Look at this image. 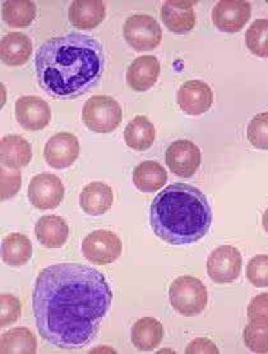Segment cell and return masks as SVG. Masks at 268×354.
<instances>
[{
	"label": "cell",
	"mask_w": 268,
	"mask_h": 354,
	"mask_svg": "<svg viewBox=\"0 0 268 354\" xmlns=\"http://www.w3.org/2000/svg\"><path fill=\"white\" fill-rule=\"evenodd\" d=\"M111 301V289L100 271L72 262L52 265L35 283L36 326L51 346L81 349L95 340Z\"/></svg>",
	"instance_id": "cell-1"
},
{
	"label": "cell",
	"mask_w": 268,
	"mask_h": 354,
	"mask_svg": "<svg viewBox=\"0 0 268 354\" xmlns=\"http://www.w3.org/2000/svg\"><path fill=\"white\" fill-rule=\"evenodd\" d=\"M105 68L100 41L93 36L67 34L44 42L35 55L42 90L54 99L70 100L90 93Z\"/></svg>",
	"instance_id": "cell-2"
},
{
	"label": "cell",
	"mask_w": 268,
	"mask_h": 354,
	"mask_svg": "<svg viewBox=\"0 0 268 354\" xmlns=\"http://www.w3.org/2000/svg\"><path fill=\"white\" fill-rule=\"evenodd\" d=\"M150 224L153 233L169 245H193L209 233L212 210L201 189L173 183L152 201Z\"/></svg>",
	"instance_id": "cell-3"
},
{
	"label": "cell",
	"mask_w": 268,
	"mask_h": 354,
	"mask_svg": "<svg viewBox=\"0 0 268 354\" xmlns=\"http://www.w3.org/2000/svg\"><path fill=\"white\" fill-rule=\"evenodd\" d=\"M169 298L176 313L186 317L203 313L209 304L207 288L200 279L189 275L179 277L171 283Z\"/></svg>",
	"instance_id": "cell-4"
},
{
	"label": "cell",
	"mask_w": 268,
	"mask_h": 354,
	"mask_svg": "<svg viewBox=\"0 0 268 354\" xmlns=\"http://www.w3.org/2000/svg\"><path fill=\"white\" fill-rule=\"evenodd\" d=\"M82 120L84 126L96 133H110L122 123V108L110 96H93L84 104Z\"/></svg>",
	"instance_id": "cell-5"
},
{
	"label": "cell",
	"mask_w": 268,
	"mask_h": 354,
	"mask_svg": "<svg viewBox=\"0 0 268 354\" xmlns=\"http://www.w3.org/2000/svg\"><path fill=\"white\" fill-rule=\"evenodd\" d=\"M126 41L137 51L156 49L162 40V31L157 21L147 15H133L123 27Z\"/></svg>",
	"instance_id": "cell-6"
},
{
	"label": "cell",
	"mask_w": 268,
	"mask_h": 354,
	"mask_svg": "<svg viewBox=\"0 0 268 354\" xmlns=\"http://www.w3.org/2000/svg\"><path fill=\"white\" fill-rule=\"evenodd\" d=\"M84 259L91 263L104 266L117 260L122 254V241L109 230H95L82 242Z\"/></svg>",
	"instance_id": "cell-7"
},
{
	"label": "cell",
	"mask_w": 268,
	"mask_h": 354,
	"mask_svg": "<svg viewBox=\"0 0 268 354\" xmlns=\"http://www.w3.org/2000/svg\"><path fill=\"white\" fill-rule=\"evenodd\" d=\"M243 266L242 253L233 245L213 250L207 260V274L218 284L233 283L240 277Z\"/></svg>",
	"instance_id": "cell-8"
},
{
	"label": "cell",
	"mask_w": 268,
	"mask_h": 354,
	"mask_svg": "<svg viewBox=\"0 0 268 354\" xmlns=\"http://www.w3.org/2000/svg\"><path fill=\"white\" fill-rule=\"evenodd\" d=\"M64 198V186L60 178L51 173L35 176L28 185V200L37 210H52Z\"/></svg>",
	"instance_id": "cell-9"
},
{
	"label": "cell",
	"mask_w": 268,
	"mask_h": 354,
	"mask_svg": "<svg viewBox=\"0 0 268 354\" xmlns=\"http://www.w3.org/2000/svg\"><path fill=\"white\" fill-rule=\"evenodd\" d=\"M201 150L192 141L179 140L170 145L165 153L168 168L180 178H191L201 165Z\"/></svg>",
	"instance_id": "cell-10"
},
{
	"label": "cell",
	"mask_w": 268,
	"mask_h": 354,
	"mask_svg": "<svg viewBox=\"0 0 268 354\" xmlns=\"http://www.w3.org/2000/svg\"><path fill=\"white\" fill-rule=\"evenodd\" d=\"M251 13V4L248 1L221 0L213 7L212 21L220 31L235 34L248 24Z\"/></svg>",
	"instance_id": "cell-11"
},
{
	"label": "cell",
	"mask_w": 268,
	"mask_h": 354,
	"mask_svg": "<svg viewBox=\"0 0 268 354\" xmlns=\"http://www.w3.org/2000/svg\"><path fill=\"white\" fill-rule=\"evenodd\" d=\"M79 155V142L76 136L60 132L49 138L44 147V158L54 169L69 168Z\"/></svg>",
	"instance_id": "cell-12"
},
{
	"label": "cell",
	"mask_w": 268,
	"mask_h": 354,
	"mask_svg": "<svg viewBox=\"0 0 268 354\" xmlns=\"http://www.w3.org/2000/svg\"><path fill=\"white\" fill-rule=\"evenodd\" d=\"M176 99L180 109L188 115H201L211 109L213 93L206 82L191 80L180 86Z\"/></svg>",
	"instance_id": "cell-13"
},
{
	"label": "cell",
	"mask_w": 268,
	"mask_h": 354,
	"mask_svg": "<svg viewBox=\"0 0 268 354\" xmlns=\"http://www.w3.org/2000/svg\"><path fill=\"white\" fill-rule=\"evenodd\" d=\"M16 118L27 131H40L50 123V106L41 97L22 96L16 102Z\"/></svg>",
	"instance_id": "cell-14"
},
{
	"label": "cell",
	"mask_w": 268,
	"mask_h": 354,
	"mask_svg": "<svg viewBox=\"0 0 268 354\" xmlns=\"http://www.w3.org/2000/svg\"><path fill=\"white\" fill-rule=\"evenodd\" d=\"M193 6V1H165L161 8L162 22L174 34L183 35L189 32L197 21Z\"/></svg>",
	"instance_id": "cell-15"
},
{
	"label": "cell",
	"mask_w": 268,
	"mask_h": 354,
	"mask_svg": "<svg viewBox=\"0 0 268 354\" xmlns=\"http://www.w3.org/2000/svg\"><path fill=\"white\" fill-rule=\"evenodd\" d=\"M161 66L156 57L143 55L132 62L126 72V82L140 93L150 90L159 80Z\"/></svg>",
	"instance_id": "cell-16"
},
{
	"label": "cell",
	"mask_w": 268,
	"mask_h": 354,
	"mask_svg": "<svg viewBox=\"0 0 268 354\" xmlns=\"http://www.w3.org/2000/svg\"><path fill=\"white\" fill-rule=\"evenodd\" d=\"M70 24L79 30H93L106 17V7L101 0H76L68 10Z\"/></svg>",
	"instance_id": "cell-17"
},
{
	"label": "cell",
	"mask_w": 268,
	"mask_h": 354,
	"mask_svg": "<svg viewBox=\"0 0 268 354\" xmlns=\"http://www.w3.org/2000/svg\"><path fill=\"white\" fill-rule=\"evenodd\" d=\"M0 156L4 167L19 170L30 164L32 159V149L22 136H4L0 141Z\"/></svg>",
	"instance_id": "cell-18"
},
{
	"label": "cell",
	"mask_w": 268,
	"mask_h": 354,
	"mask_svg": "<svg viewBox=\"0 0 268 354\" xmlns=\"http://www.w3.org/2000/svg\"><path fill=\"white\" fill-rule=\"evenodd\" d=\"M35 236L44 247L59 248L67 242L69 227L66 220L57 215L42 216L35 225Z\"/></svg>",
	"instance_id": "cell-19"
},
{
	"label": "cell",
	"mask_w": 268,
	"mask_h": 354,
	"mask_svg": "<svg viewBox=\"0 0 268 354\" xmlns=\"http://www.w3.org/2000/svg\"><path fill=\"white\" fill-rule=\"evenodd\" d=\"M114 201L111 187L102 182H93L84 187L79 196L82 210L88 215H102L108 212Z\"/></svg>",
	"instance_id": "cell-20"
},
{
	"label": "cell",
	"mask_w": 268,
	"mask_h": 354,
	"mask_svg": "<svg viewBox=\"0 0 268 354\" xmlns=\"http://www.w3.org/2000/svg\"><path fill=\"white\" fill-rule=\"evenodd\" d=\"M0 55L9 67L23 66L32 55V42L21 32H9L1 39Z\"/></svg>",
	"instance_id": "cell-21"
},
{
	"label": "cell",
	"mask_w": 268,
	"mask_h": 354,
	"mask_svg": "<svg viewBox=\"0 0 268 354\" xmlns=\"http://www.w3.org/2000/svg\"><path fill=\"white\" fill-rule=\"evenodd\" d=\"M168 173L160 162L143 161L133 170V183L141 192L152 194L166 185Z\"/></svg>",
	"instance_id": "cell-22"
},
{
	"label": "cell",
	"mask_w": 268,
	"mask_h": 354,
	"mask_svg": "<svg viewBox=\"0 0 268 354\" xmlns=\"http://www.w3.org/2000/svg\"><path fill=\"white\" fill-rule=\"evenodd\" d=\"M133 346L142 352H150L160 346L164 337L161 322L153 317H143L137 321L131 333Z\"/></svg>",
	"instance_id": "cell-23"
},
{
	"label": "cell",
	"mask_w": 268,
	"mask_h": 354,
	"mask_svg": "<svg viewBox=\"0 0 268 354\" xmlns=\"http://www.w3.org/2000/svg\"><path fill=\"white\" fill-rule=\"evenodd\" d=\"M32 257V245L28 236L12 233L1 243V259L4 263L13 268L23 266Z\"/></svg>",
	"instance_id": "cell-24"
},
{
	"label": "cell",
	"mask_w": 268,
	"mask_h": 354,
	"mask_svg": "<svg viewBox=\"0 0 268 354\" xmlns=\"http://www.w3.org/2000/svg\"><path fill=\"white\" fill-rule=\"evenodd\" d=\"M156 138V129L149 118L138 115L129 122L124 131L126 144L135 151H146Z\"/></svg>",
	"instance_id": "cell-25"
},
{
	"label": "cell",
	"mask_w": 268,
	"mask_h": 354,
	"mask_svg": "<svg viewBox=\"0 0 268 354\" xmlns=\"http://www.w3.org/2000/svg\"><path fill=\"white\" fill-rule=\"evenodd\" d=\"M3 19L7 25L22 28L31 25L36 16V6L30 0H8L1 7Z\"/></svg>",
	"instance_id": "cell-26"
},
{
	"label": "cell",
	"mask_w": 268,
	"mask_h": 354,
	"mask_svg": "<svg viewBox=\"0 0 268 354\" xmlns=\"http://www.w3.org/2000/svg\"><path fill=\"white\" fill-rule=\"evenodd\" d=\"M36 337L27 328H16L1 335L0 351L3 354L36 353Z\"/></svg>",
	"instance_id": "cell-27"
},
{
	"label": "cell",
	"mask_w": 268,
	"mask_h": 354,
	"mask_svg": "<svg viewBox=\"0 0 268 354\" xmlns=\"http://www.w3.org/2000/svg\"><path fill=\"white\" fill-rule=\"evenodd\" d=\"M243 339L253 353H268V321L251 320L244 329Z\"/></svg>",
	"instance_id": "cell-28"
},
{
	"label": "cell",
	"mask_w": 268,
	"mask_h": 354,
	"mask_svg": "<svg viewBox=\"0 0 268 354\" xmlns=\"http://www.w3.org/2000/svg\"><path fill=\"white\" fill-rule=\"evenodd\" d=\"M248 49L260 58H268V19H256L245 34Z\"/></svg>",
	"instance_id": "cell-29"
},
{
	"label": "cell",
	"mask_w": 268,
	"mask_h": 354,
	"mask_svg": "<svg viewBox=\"0 0 268 354\" xmlns=\"http://www.w3.org/2000/svg\"><path fill=\"white\" fill-rule=\"evenodd\" d=\"M247 137L256 149L268 150V113H260L251 119Z\"/></svg>",
	"instance_id": "cell-30"
},
{
	"label": "cell",
	"mask_w": 268,
	"mask_h": 354,
	"mask_svg": "<svg viewBox=\"0 0 268 354\" xmlns=\"http://www.w3.org/2000/svg\"><path fill=\"white\" fill-rule=\"evenodd\" d=\"M247 279L254 287L268 288V254H257L248 262Z\"/></svg>",
	"instance_id": "cell-31"
},
{
	"label": "cell",
	"mask_w": 268,
	"mask_h": 354,
	"mask_svg": "<svg viewBox=\"0 0 268 354\" xmlns=\"http://www.w3.org/2000/svg\"><path fill=\"white\" fill-rule=\"evenodd\" d=\"M0 304H1L0 326L6 328V326L15 324L21 316V304H19L17 297L8 295V293L1 295Z\"/></svg>",
	"instance_id": "cell-32"
},
{
	"label": "cell",
	"mask_w": 268,
	"mask_h": 354,
	"mask_svg": "<svg viewBox=\"0 0 268 354\" xmlns=\"http://www.w3.org/2000/svg\"><path fill=\"white\" fill-rule=\"evenodd\" d=\"M22 185V177L19 170L1 167V201L9 200L17 194Z\"/></svg>",
	"instance_id": "cell-33"
},
{
	"label": "cell",
	"mask_w": 268,
	"mask_h": 354,
	"mask_svg": "<svg viewBox=\"0 0 268 354\" xmlns=\"http://www.w3.org/2000/svg\"><path fill=\"white\" fill-rule=\"evenodd\" d=\"M247 315L251 321H268V293L256 295L248 306Z\"/></svg>",
	"instance_id": "cell-34"
},
{
	"label": "cell",
	"mask_w": 268,
	"mask_h": 354,
	"mask_svg": "<svg viewBox=\"0 0 268 354\" xmlns=\"http://www.w3.org/2000/svg\"><path fill=\"white\" fill-rule=\"evenodd\" d=\"M185 353L218 354L220 352H218V346H215L209 339H195L189 346H186Z\"/></svg>",
	"instance_id": "cell-35"
},
{
	"label": "cell",
	"mask_w": 268,
	"mask_h": 354,
	"mask_svg": "<svg viewBox=\"0 0 268 354\" xmlns=\"http://www.w3.org/2000/svg\"><path fill=\"white\" fill-rule=\"evenodd\" d=\"M262 224H263V228L268 233V209L265 211V214H263V218H262Z\"/></svg>",
	"instance_id": "cell-36"
}]
</instances>
